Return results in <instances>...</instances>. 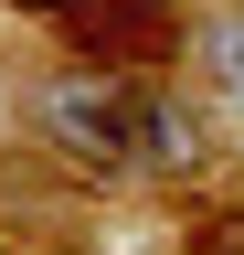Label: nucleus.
Segmentation results:
<instances>
[{
  "label": "nucleus",
  "instance_id": "obj_2",
  "mask_svg": "<svg viewBox=\"0 0 244 255\" xmlns=\"http://www.w3.org/2000/svg\"><path fill=\"white\" fill-rule=\"evenodd\" d=\"M64 21H75V43H85V53L128 64V53H149V43H160L170 0H64Z\"/></svg>",
  "mask_w": 244,
  "mask_h": 255
},
{
  "label": "nucleus",
  "instance_id": "obj_1",
  "mask_svg": "<svg viewBox=\"0 0 244 255\" xmlns=\"http://www.w3.org/2000/svg\"><path fill=\"white\" fill-rule=\"evenodd\" d=\"M43 117L64 128L75 149L96 159H138V170H191L202 159V128L170 107V96H149L138 75H85V85H53Z\"/></svg>",
  "mask_w": 244,
  "mask_h": 255
},
{
  "label": "nucleus",
  "instance_id": "obj_3",
  "mask_svg": "<svg viewBox=\"0 0 244 255\" xmlns=\"http://www.w3.org/2000/svg\"><path fill=\"white\" fill-rule=\"evenodd\" d=\"M212 85L244 107V21H223V32H212Z\"/></svg>",
  "mask_w": 244,
  "mask_h": 255
}]
</instances>
